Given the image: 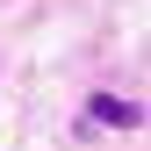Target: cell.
<instances>
[{
    "mask_svg": "<svg viewBox=\"0 0 151 151\" xmlns=\"http://www.w3.org/2000/svg\"><path fill=\"white\" fill-rule=\"evenodd\" d=\"M86 115H93V122H108V129H137V122H144V108H137V101H115V93H93Z\"/></svg>",
    "mask_w": 151,
    "mask_h": 151,
    "instance_id": "1",
    "label": "cell"
}]
</instances>
